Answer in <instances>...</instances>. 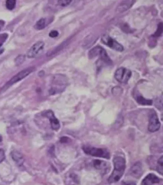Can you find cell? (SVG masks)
<instances>
[{
  "label": "cell",
  "mask_w": 163,
  "mask_h": 185,
  "mask_svg": "<svg viewBox=\"0 0 163 185\" xmlns=\"http://www.w3.org/2000/svg\"><path fill=\"white\" fill-rule=\"evenodd\" d=\"M109 164L106 162L100 160H95L93 161V166L95 168L98 170H106L109 168Z\"/></svg>",
  "instance_id": "9a60e30c"
},
{
  "label": "cell",
  "mask_w": 163,
  "mask_h": 185,
  "mask_svg": "<svg viewBox=\"0 0 163 185\" xmlns=\"http://www.w3.org/2000/svg\"><path fill=\"white\" fill-rule=\"evenodd\" d=\"M114 164V170L108 179L109 183L118 182L123 176L125 169V160L121 156H117L113 160Z\"/></svg>",
  "instance_id": "6da1fadb"
},
{
  "label": "cell",
  "mask_w": 163,
  "mask_h": 185,
  "mask_svg": "<svg viewBox=\"0 0 163 185\" xmlns=\"http://www.w3.org/2000/svg\"><path fill=\"white\" fill-rule=\"evenodd\" d=\"M162 179L154 174H149L145 177L141 182V185H154L160 182Z\"/></svg>",
  "instance_id": "8fae6325"
},
{
  "label": "cell",
  "mask_w": 163,
  "mask_h": 185,
  "mask_svg": "<svg viewBox=\"0 0 163 185\" xmlns=\"http://www.w3.org/2000/svg\"><path fill=\"white\" fill-rule=\"evenodd\" d=\"M42 116L47 118L50 122L52 129L55 131H58L60 127V122L55 116L54 113L52 110L44 111L42 113Z\"/></svg>",
  "instance_id": "30bf717a"
},
{
  "label": "cell",
  "mask_w": 163,
  "mask_h": 185,
  "mask_svg": "<svg viewBox=\"0 0 163 185\" xmlns=\"http://www.w3.org/2000/svg\"><path fill=\"white\" fill-rule=\"evenodd\" d=\"M136 2V1H123L118 5L116 9L117 12H123L129 9Z\"/></svg>",
  "instance_id": "4fadbf2b"
},
{
  "label": "cell",
  "mask_w": 163,
  "mask_h": 185,
  "mask_svg": "<svg viewBox=\"0 0 163 185\" xmlns=\"http://www.w3.org/2000/svg\"><path fill=\"white\" fill-rule=\"evenodd\" d=\"M131 76V71L124 67L118 68L114 74L115 79L120 83H127Z\"/></svg>",
  "instance_id": "8992f818"
},
{
  "label": "cell",
  "mask_w": 163,
  "mask_h": 185,
  "mask_svg": "<svg viewBox=\"0 0 163 185\" xmlns=\"http://www.w3.org/2000/svg\"><path fill=\"white\" fill-rule=\"evenodd\" d=\"M45 43L43 41H39L33 45L28 52L27 56L28 58H35L42 53L44 48Z\"/></svg>",
  "instance_id": "ba28073f"
},
{
  "label": "cell",
  "mask_w": 163,
  "mask_h": 185,
  "mask_svg": "<svg viewBox=\"0 0 163 185\" xmlns=\"http://www.w3.org/2000/svg\"><path fill=\"white\" fill-rule=\"evenodd\" d=\"M163 23H162V22H160V23L158 24V26H157V30L156 31L155 34L153 35V37H159L161 36L162 33H163Z\"/></svg>",
  "instance_id": "44dd1931"
},
{
  "label": "cell",
  "mask_w": 163,
  "mask_h": 185,
  "mask_svg": "<svg viewBox=\"0 0 163 185\" xmlns=\"http://www.w3.org/2000/svg\"><path fill=\"white\" fill-rule=\"evenodd\" d=\"M88 56L89 59H93L98 57L100 61L107 65L113 64V61L108 56L105 49L100 46H97L90 49L88 53Z\"/></svg>",
  "instance_id": "7a4b0ae2"
},
{
  "label": "cell",
  "mask_w": 163,
  "mask_h": 185,
  "mask_svg": "<svg viewBox=\"0 0 163 185\" xmlns=\"http://www.w3.org/2000/svg\"><path fill=\"white\" fill-rule=\"evenodd\" d=\"M68 140H69V138H68V137H62V138H61L60 142H67Z\"/></svg>",
  "instance_id": "484cf974"
},
{
  "label": "cell",
  "mask_w": 163,
  "mask_h": 185,
  "mask_svg": "<svg viewBox=\"0 0 163 185\" xmlns=\"http://www.w3.org/2000/svg\"><path fill=\"white\" fill-rule=\"evenodd\" d=\"M2 137L1 135H0V142H2Z\"/></svg>",
  "instance_id": "f1b7e54d"
},
{
  "label": "cell",
  "mask_w": 163,
  "mask_h": 185,
  "mask_svg": "<svg viewBox=\"0 0 163 185\" xmlns=\"http://www.w3.org/2000/svg\"><path fill=\"white\" fill-rule=\"evenodd\" d=\"M6 8L9 10H12L13 9H15L16 6V1L15 0H8L6 1Z\"/></svg>",
  "instance_id": "ffe728a7"
},
{
  "label": "cell",
  "mask_w": 163,
  "mask_h": 185,
  "mask_svg": "<svg viewBox=\"0 0 163 185\" xmlns=\"http://www.w3.org/2000/svg\"><path fill=\"white\" fill-rule=\"evenodd\" d=\"M136 99L137 102L140 105L143 106H151L153 104V101L152 100L145 98L141 95H137Z\"/></svg>",
  "instance_id": "2e32d148"
},
{
  "label": "cell",
  "mask_w": 163,
  "mask_h": 185,
  "mask_svg": "<svg viewBox=\"0 0 163 185\" xmlns=\"http://www.w3.org/2000/svg\"><path fill=\"white\" fill-rule=\"evenodd\" d=\"M36 68L34 67H30L25 70H22L13 76L10 80L5 85L2 87V88L1 92H3L7 90L11 86L16 83L24 79L28 75H29L30 73L33 72L35 71Z\"/></svg>",
  "instance_id": "3957f363"
},
{
  "label": "cell",
  "mask_w": 163,
  "mask_h": 185,
  "mask_svg": "<svg viewBox=\"0 0 163 185\" xmlns=\"http://www.w3.org/2000/svg\"><path fill=\"white\" fill-rule=\"evenodd\" d=\"M5 158V152L2 149H0V163H1Z\"/></svg>",
  "instance_id": "603a6c76"
},
{
  "label": "cell",
  "mask_w": 163,
  "mask_h": 185,
  "mask_svg": "<svg viewBox=\"0 0 163 185\" xmlns=\"http://www.w3.org/2000/svg\"><path fill=\"white\" fill-rule=\"evenodd\" d=\"M72 1L71 0H61V1H58V4L60 6L65 7L70 5Z\"/></svg>",
  "instance_id": "7402d4cb"
},
{
  "label": "cell",
  "mask_w": 163,
  "mask_h": 185,
  "mask_svg": "<svg viewBox=\"0 0 163 185\" xmlns=\"http://www.w3.org/2000/svg\"><path fill=\"white\" fill-rule=\"evenodd\" d=\"M59 32L58 31H56V30H52L49 34V37L52 38L57 37L59 36Z\"/></svg>",
  "instance_id": "cb8c5ba5"
},
{
  "label": "cell",
  "mask_w": 163,
  "mask_h": 185,
  "mask_svg": "<svg viewBox=\"0 0 163 185\" xmlns=\"http://www.w3.org/2000/svg\"><path fill=\"white\" fill-rule=\"evenodd\" d=\"M82 150L85 153L91 156L103 158L108 159L110 158V152L105 149L96 148L92 146L85 145L82 147Z\"/></svg>",
  "instance_id": "5b68a950"
},
{
  "label": "cell",
  "mask_w": 163,
  "mask_h": 185,
  "mask_svg": "<svg viewBox=\"0 0 163 185\" xmlns=\"http://www.w3.org/2000/svg\"><path fill=\"white\" fill-rule=\"evenodd\" d=\"M2 21H1V22H0V30L1 29V25H3V24H4V23H2Z\"/></svg>",
  "instance_id": "83f0119b"
},
{
  "label": "cell",
  "mask_w": 163,
  "mask_h": 185,
  "mask_svg": "<svg viewBox=\"0 0 163 185\" xmlns=\"http://www.w3.org/2000/svg\"><path fill=\"white\" fill-rule=\"evenodd\" d=\"M67 80V78L64 75L61 74L55 75L54 77L53 85L49 91L50 94L54 95L62 92L66 88Z\"/></svg>",
  "instance_id": "277c9868"
},
{
  "label": "cell",
  "mask_w": 163,
  "mask_h": 185,
  "mask_svg": "<svg viewBox=\"0 0 163 185\" xmlns=\"http://www.w3.org/2000/svg\"><path fill=\"white\" fill-rule=\"evenodd\" d=\"M161 123L155 111H152L149 115L148 130L151 132H156L160 129Z\"/></svg>",
  "instance_id": "9c48e42d"
},
{
  "label": "cell",
  "mask_w": 163,
  "mask_h": 185,
  "mask_svg": "<svg viewBox=\"0 0 163 185\" xmlns=\"http://www.w3.org/2000/svg\"><path fill=\"white\" fill-rule=\"evenodd\" d=\"M25 60H26V56L25 55L22 54L19 55L15 59V64L17 66H20L25 62Z\"/></svg>",
  "instance_id": "ac0fdd59"
},
{
  "label": "cell",
  "mask_w": 163,
  "mask_h": 185,
  "mask_svg": "<svg viewBox=\"0 0 163 185\" xmlns=\"http://www.w3.org/2000/svg\"><path fill=\"white\" fill-rule=\"evenodd\" d=\"M156 170L158 173L162 175L163 173V156H161V158L157 161Z\"/></svg>",
  "instance_id": "d6986e66"
},
{
  "label": "cell",
  "mask_w": 163,
  "mask_h": 185,
  "mask_svg": "<svg viewBox=\"0 0 163 185\" xmlns=\"http://www.w3.org/2000/svg\"><path fill=\"white\" fill-rule=\"evenodd\" d=\"M47 21L46 19L44 18L40 19L36 22V24H35L34 28L35 29L37 30L44 29L48 25Z\"/></svg>",
  "instance_id": "e0dca14e"
},
{
  "label": "cell",
  "mask_w": 163,
  "mask_h": 185,
  "mask_svg": "<svg viewBox=\"0 0 163 185\" xmlns=\"http://www.w3.org/2000/svg\"><path fill=\"white\" fill-rule=\"evenodd\" d=\"M102 42L104 44L117 52H122L124 50L123 46L118 41L108 35H104L102 38Z\"/></svg>",
  "instance_id": "52a82bcc"
},
{
  "label": "cell",
  "mask_w": 163,
  "mask_h": 185,
  "mask_svg": "<svg viewBox=\"0 0 163 185\" xmlns=\"http://www.w3.org/2000/svg\"><path fill=\"white\" fill-rule=\"evenodd\" d=\"M122 185H137L135 182L133 181H125L122 183Z\"/></svg>",
  "instance_id": "d4e9b609"
},
{
  "label": "cell",
  "mask_w": 163,
  "mask_h": 185,
  "mask_svg": "<svg viewBox=\"0 0 163 185\" xmlns=\"http://www.w3.org/2000/svg\"><path fill=\"white\" fill-rule=\"evenodd\" d=\"M2 44H3V43L0 42V54L2 53V52H3V49H2L1 48L2 47Z\"/></svg>",
  "instance_id": "4316f807"
},
{
  "label": "cell",
  "mask_w": 163,
  "mask_h": 185,
  "mask_svg": "<svg viewBox=\"0 0 163 185\" xmlns=\"http://www.w3.org/2000/svg\"><path fill=\"white\" fill-rule=\"evenodd\" d=\"M143 168L141 162H137L134 163L130 170V174L132 177L138 178L143 174Z\"/></svg>",
  "instance_id": "7c38bea8"
},
{
  "label": "cell",
  "mask_w": 163,
  "mask_h": 185,
  "mask_svg": "<svg viewBox=\"0 0 163 185\" xmlns=\"http://www.w3.org/2000/svg\"><path fill=\"white\" fill-rule=\"evenodd\" d=\"M11 156L12 159L19 166L23 165L24 162V158L20 152L17 151H13L11 152Z\"/></svg>",
  "instance_id": "5bb4252c"
}]
</instances>
